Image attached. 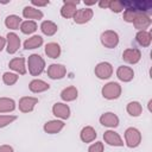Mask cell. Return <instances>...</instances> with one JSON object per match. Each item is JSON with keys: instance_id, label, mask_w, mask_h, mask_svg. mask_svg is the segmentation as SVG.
I'll return each mask as SVG.
<instances>
[{"instance_id": "8d00e7d4", "label": "cell", "mask_w": 152, "mask_h": 152, "mask_svg": "<svg viewBox=\"0 0 152 152\" xmlns=\"http://www.w3.org/2000/svg\"><path fill=\"white\" fill-rule=\"evenodd\" d=\"M49 4H50L49 0H44V1H42V0H32V1H31V5H32L33 7H36V8L45 7V6H48Z\"/></svg>"}, {"instance_id": "52a82bcc", "label": "cell", "mask_w": 152, "mask_h": 152, "mask_svg": "<svg viewBox=\"0 0 152 152\" xmlns=\"http://www.w3.org/2000/svg\"><path fill=\"white\" fill-rule=\"evenodd\" d=\"M21 45V40L19 36L14 32H8L6 36V51L10 55H14Z\"/></svg>"}, {"instance_id": "8fae6325", "label": "cell", "mask_w": 152, "mask_h": 152, "mask_svg": "<svg viewBox=\"0 0 152 152\" xmlns=\"http://www.w3.org/2000/svg\"><path fill=\"white\" fill-rule=\"evenodd\" d=\"M52 114L58 119V120H66L70 118L71 110L70 107L66 103L63 102H56L52 106Z\"/></svg>"}, {"instance_id": "1f68e13d", "label": "cell", "mask_w": 152, "mask_h": 152, "mask_svg": "<svg viewBox=\"0 0 152 152\" xmlns=\"http://www.w3.org/2000/svg\"><path fill=\"white\" fill-rule=\"evenodd\" d=\"M19 80V75L15 74V72H10V71H6L4 72L2 75V82L6 84V86H13L18 82Z\"/></svg>"}, {"instance_id": "44dd1931", "label": "cell", "mask_w": 152, "mask_h": 152, "mask_svg": "<svg viewBox=\"0 0 152 152\" xmlns=\"http://www.w3.org/2000/svg\"><path fill=\"white\" fill-rule=\"evenodd\" d=\"M28 89L30 91L34 93V94H39V93H44L46 90L50 89V84L43 80L39 78H34L28 83Z\"/></svg>"}, {"instance_id": "836d02e7", "label": "cell", "mask_w": 152, "mask_h": 152, "mask_svg": "<svg viewBox=\"0 0 152 152\" xmlns=\"http://www.w3.org/2000/svg\"><path fill=\"white\" fill-rule=\"evenodd\" d=\"M108 10H110L114 13H121L124 11V6H122L121 0H112V1H109Z\"/></svg>"}, {"instance_id": "f546056e", "label": "cell", "mask_w": 152, "mask_h": 152, "mask_svg": "<svg viewBox=\"0 0 152 152\" xmlns=\"http://www.w3.org/2000/svg\"><path fill=\"white\" fill-rule=\"evenodd\" d=\"M21 18L17 14H10L5 18V26L10 30H18L21 24Z\"/></svg>"}, {"instance_id": "74e56055", "label": "cell", "mask_w": 152, "mask_h": 152, "mask_svg": "<svg viewBox=\"0 0 152 152\" xmlns=\"http://www.w3.org/2000/svg\"><path fill=\"white\" fill-rule=\"evenodd\" d=\"M0 152H14V150L11 145H1L0 146Z\"/></svg>"}, {"instance_id": "7402d4cb", "label": "cell", "mask_w": 152, "mask_h": 152, "mask_svg": "<svg viewBox=\"0 0 152 152\" xmlns=\"http://www.w3.org/2000/svg\"><path fill=\"white\" fill-rule=\"evenodd\" d=\"M97 134H96V131L94 127L91 126H84L81 132H80V138L83 142L88 144V142H93L95 139H96Z\"/></svg>"}, {"instance_id": "484cf974", "label": "cell", "mask_w": 152, "mask_h": 152, "mask_svg": "<svg viewBox=\"0 0 152 152\" xmlns=\"http://www.w3.org/2000/svg\"><path fill=\"white\" fill-rule=\"evenodd\" d=\"M135 42L142 48H148L152 42V36L148 31H138L135 34Z\"/></svg>"}, {"instance_id": "d590c367", "label": "cell", "mask_w": 152, "mask_h": 152, "mask_svg": "<svg viewBox=\"0 0 152 152\" xmlns=\"http://www.w3.org/2000/svg\"><path fill=\"white\" fill-rule=\"evenodd\" d=\"M103 151H104V146L102 141H95L88 147V152H103Z\"/></svg>"}, {"instance_id": "f35d334b", "label": "cell", "mask_w": 152, "mask_h": 152, "mask_svg": "<svg viewBox=\"0 0 152 152\" xmlns=\"http://www.w3.org/2000/svg\"><path fill=\"white\" fill-rule=\"evenodd\" d=\"M97 5H99V7H101V8H108V6H109V0H101V1L97 2Z\"/></svg>"}, {"instance_id": "ffe728a7", "label": "cell", "mask_w": 152, "mask_h": 152, "mask_svg": "<svg viewBox=\"0 0 152 152\" xmlns=\"http://www.w3.org/2000/svg\"><path fill=\"white\" fill-rule=\"evenodd\" d=\"M116 77L121 82H131L134 78V70L127 65H120L116 69Z\"/></svg>"}, {"instance_id": "4dcf8cb0", "label": "cell", "mask_w": 152, "mask_h": 152, "mask_svg": "<svg viewBox=\"0 0 152 152\" xmlns=\"http://www.w3.org/2000/svg\"><path fill=\"white\" fill-rule=\"evenodd\" d=\"M19 28L24 34H32V33H34L37 31L38 25L33 20H25V21H21Z\"/></svg>"}, {"instance_id": "8992f818", "label": "cell", "mask_w": 152, "mask_h": 152, "mask_svg": "<svg viewBox=\"0 0 152 152\" xmlns=\"http://www.w3.org/2000/svg\"><path fill=\"white\" fill-rule=\"evenodd\" d=\"M95 76L100 80H108L113 75V65L109 62H100L94 69Z\"/></svg>"}, {"instance_id": "6da1fadb", "label": "cell", "mask_w": 152, "mask_h": 152, "mask_svg": "<svg viewBox=\"0 0 152 152\" xmlns=\"http://www.w3.org/2000/svg\"><path fill=\"white\" fill-rule=\"evenodd\" d=\"M124 10H129L137 13H145L147 14L152 10V1L151 0H121Z\"/></svg>"}, {"instance_id": "ab89813d", "label": "cell", "mask_w": 152, "mask_h": 152, "mask_svg": "<svg viewBox=\"0 0 152 152\" xmlns=\"http://www.w3.org/2000/svg\"><path fill=\"white\" fill-rule=\"evenodd\" d=\"M6 48V38H4L2 36H0V52Z\"/></svg>"}, {"instance_id": "7a4b0ae2", "label": "cell", "mask_w": 152, "mask_h": 152, "mask_svg": "<svg viewBox=\"0 0 152 152\" xmlns=\"http://www.w3.org/2000/svg\"><path fill=\"white\" fill-rule=\"evenodd\" d=\"M27 69L32 76H39L45 70V61L38 53H32L27 58Z\"/></svg>"}, {"instance_id": "d4e9b609", "label": "cell", "mask_w": 152, "mask_h": 152, "mask_svg": "<svg viewBox=\"0 0 152 152\" xmlns=\"http://www.w3.org/2000/svg\"><path fill=\"white\" fill-rule=\"evenodd\" d=\"M40 31L43 34L51 37V36L56 34V32L58 31V26L56 23H53L51 20H43L40 24Z\"/></svg>"}, {"instance_id": "ac0fdd59", "label": "cell", "mask_w": 152, "mask_h": 152, "mask_svg": "<svg viewBox=\"0 0 152 152\" xmlns=\"http://www.w3.org/2000/svg\"><path fill=\"white\" fill-rule=\"evenodd\" d=\"M64 126H65V124H64L63 120L56 119V120L46 121L44 124V126H43V129L48 134H57V133H59L64 128Z\"/></svg>"}, {"instance_id": "4fadbf2b", "label": "cell", "mask_w": 152, "mask_h": 152, "mask_svg": "<svg viewBox=\"0 0 152 152\" xmlns=\"http://www.w3.org/2000/svg\"><path fill=\"white\" fill-rule=\"evenodd\" d=\"M93 17H94V11L91 8H89V7H86V8L77 10L72 19H74V21L76 24L82 25V24H86V23L90 21L93 19Z\"/></svg>"}, {"instance_id": "2e32d148", "label": "cell", "mask_w": 152, "mask_h": 152, "mask_svg": "<svg viewBox=\"0 0 152 152\" xmlns=\"http://www.w3.org/2000/svg\"><path fill=\"white\" fill-rule=\"evenodd\" d=\"M134 25V27L138 30V31H146V28H148L152 24V19L148 14H145V13H138L134 21L132 23Z\"/></svg>"}, {"instance_id": "4316f807", "label": "cell", "mask_w": 152, "mask_h": 152, "mask_svg": "<svg viewBox=\"0 0 152 152\" xmlns=\"http://www.w3.org/2000/svg\"><path fill=\"white\" fill-rule=\"evenodd\" d=\"M43 38L39 34H34L30 38H27L24 42V49L25 50H33V49H38L43 45Z\"/></svg>"}, {"instance_id": "30bf717a", "label": "cell", "mask_w": 152, "mask_h": 152, "mask_svg": "<svg viewBox=\"0 0 152 152\" xmlns=\"http://www.w3.org/2000/svg\"><path fill=\"white\" fill-rule=\"evenodd\" d=\"M78 4H80V1H77V0H64L63 6L61 7V15L65 19L74 18V15L77 11L76 6Z\"/></svg>"}, {"instance_id": "5bb4252c", "label": "cell", "mask_w": 152, "mask_h": 152, "mask_svg": "<svg viewBox=\"0 0 152 152\" xmlns=\"http://www.w3.org/2000/svg\"><path fill=\"white\" fill-rule=\"evenodd\" d=\"M122 59L127 64H137L141 59V51L137 48H128L122 52Z\"/></svg>"}, {"instance_id": "3957f363", "label": "cell", "mask_w": 152, "mask_h": 152, "mask_svg": "<svg viewBox=\"0 0 152 152\" xmlns=\"http://www.w3.org/2000/svg\"><path fill=\"white\" fill-rule=\"evenodd\" d=\"M122 88L118 82H108L101 89V95L106 100H116L121 96Z\"/></svg>"}, {"instance_id": "9c48e42d", "label": "cell", "mask_w": 152, "mask_h": 152, "mask_svg": "<svg viewBox=\"0 0 152 152\" xmlns=\"http://www.w3.org/2000/svg\"><path fill=\"white\" fill-rule=\"evenodd\" d=\"M103 140L107 145L109 146H114V147H122L125 145L122 138L120 137L119 133H116L113 129H108L103 133Z\"/></svg>"}, {"instance_id": "ba28073f", "label": "cell", "mask_w": 152, "mask_h": 152, "mask_svg": "<svg viewBox=\"0 0 152 152\" xmlns=\"http://www.w3.org/2000/svg\"><path fill=\"white\" fill-rule=\"evenodd\" d=\"M38 102H39V100L37 97L23 96L18 102V107L21 113H31V112H33V109L38 104Z\"/></svg>"}, {"instance_id": "e575fe53", "label": "cell", "mask_w": 152, "mask_h": 152, "mask_svg": "<svg viewBox=\"0 0 152 152\" xmlns=\"http://www.w3.org/2000/svg\"><path fill=\"white\" fill-rule=\"evenodd\" d=\"M137 12H133V11H129V10H124V14H122V19L126 21V23H133L135 17H137Z\"/></svg>"}, {"instance_id": "277c9868", "label": "cell", "mask_w": 152, "mask_h": 152, "mask_svg": "<svg viewBox=\"0 0 152 152\" xmlns=\"http://www.w3.org/2000/svg\"><path fill=\"white\" fill-rule=\"evenodd\" d=\"M141 142V133L135 127H128L125 131V145L129 148H135Z\"/></svg>"}, {"instance_id": "d6a6232c", "label": "cell", "mask_w": 152, "mask_h": 152, "mask_svg": "<svg viewBox=\"0 0 152 152\" xmlns=\"http://www.w3.org/2000/svg\"><path fill=\"white\" fill-rule=\"evenodd\" d=\"M17 119H18L17 115H11V114H2V115H0V128H4L6 126H8L10 124L15 121Z\"/></svg>"}, {"instance_id": "83f0119b", "label": "cell", "mask_w": 152, "mask_h": 152, "mask_svg": "<svg viewBox=\"0 0 152 152\" xmlns=\"http://www.w3.org/2000/svg\"><path fill=\"white\" fill-rule=\"evenodd\" d=\"M17 103L11 97H0V113H11L15 109Z\"/></svg>"}, {"instance_id": "7c38bea8", "label": "cell", "mask_w": 152, "mask_h": 152, "mask_svg": "<svg viewBox=\"0 0 152 152\" xmlns=\"http://www.w3.org/2000/svg\"><path fill=\"white\" fill-rule=\"evenodd\" d=\"M99 121H100V124H101L102 126L108 127V128H115V127H118L119 124H120L119 116H118L115 113H113V112H106V113H103V114L100 116Z\"/></svg>"}, {"instance_id": "603a6c76", "label": "cell", "mask_w": 152, "mask_h": 152, "mask_svg": "<svg viewBox=\"0 0 152 152\" xmlns=\"http://www.w3.org/2000/svg\"><path fill=\"white\" fill-rule=\"evenodd\" d=\"M61 99L64 101V102H71V101H75L78 96V90L76 87L74 86H69L66 88H64L62 91H61Z\"/></svg>"}, {"instance_id": "9a60e30c", "label": "cell", "mask_w": 152, "mask_h": 152, "mask_svg": "<svg viewBox=\"0 0 152 152\" xmlns=\"http://www.w3.org/2000/svg\"><path fill=\"white\" fill-rule=\"evenodd\" d=\"M66 74V68L63 64H50L48 68V76L51 80H62Z\"/></svg>"}, {"instance_id": "f1b7e54d", "label": "cell", "mask_w": 152, "mask_h": 152, "mask_svg": "<svg viewBox=\"0 0 152 152\" xmlns=\"http://www.w3.org/2000/svg\"><path fill=\"white\" fill-rule=\"evenodd\" d=\"M126 110H127V113H128L131 116L138 118V116H140L141 113H142V106H141V103L138 102V101H131V102L127 103Z\"/></svg>"}, {"instance_id": "5b68a950", "label": "cell", "mask_w": 152, "mask_h": 152, "mask_svg": "<svg viewBox=\"0 0 152 152\" xmlns=\"http://www.w3.org/2000/svg\"><path fill=\"white\" fill-rule=\"evenodd\" d=\"M101 44L107 49H114L119 44V34L113 30H106L100 36Z\"/></svg>"}, {"instance_id": "d6986e66", "label": "cell", "mask_w": 152, "mask_h": 152, "mask_svg": "<svg viewBox=\"0 0 152 152\" xmlns=\"http://www.w3.org/2000/svg\"><path fill=\"white\" fill-rule=\"evenodd\" d=\"M23 17L27 20H40L43 19L44 17V13L39 10V8H36L33 6H25L24 10H23Z\"/></svg>"}, {"instance_id": "e0dca14e", "label": "cell", "mask_w": 152, "mask_h": 152, "mask_svg": "<svg viewBox=\"0 0 152 152\" xmlns=\"http://www.w3.org/2000/svg\"><path fill=\"white\" fill-rule=\"evenodd\" d=\"M8 66L11 70H13L18 75H25L27 71L26 59L24 57H15V58L11 59L8 63Z\"/></svg>"}, {"instance_id": "60d3db41", "label": "cell", "mask_w": 152, "mask_h": 152, "mask_svg": "<svg viewBox=\"0 0 152 152\" xmlns=\"http://www.w3.org/2000/svg\"><path fill=\"white\" fill-rule=\"evenodd\" d=\"M84 4L88 5V6H91V5H95V4H97V2H96V1H84Z\"/></svg>"}, {"instance_id": "cb8c5ba5", "label": "cell", "mask_w": 152, "mask_h": 152, "mask_svg": "<svg viewBox=\"0 0 152 152\" xmlns=\"http://www.w3.org/2000/svg\"><path fill=\"white\" fill-rule=\"evenodd\" d=\"M44 51H45V55H46L49 58H52V59L58 58V57L61 56V52H62L59 44H58V43H55V42L48 43V44L45 45Z\"/></svg>"}]
</instances>
